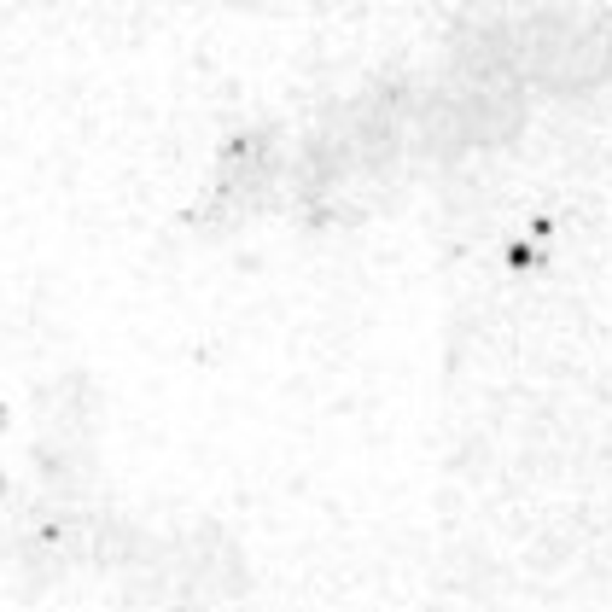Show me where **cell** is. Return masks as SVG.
Listing matches in <instances>:
<instances>
[{"label":"cell","instance_id":"cell-1","mask_svg":"<svg viewBox=\"0 0 612 612\" xmlns=\"http://www.w3.org/2000/svg\"><path fill=\"white\" fill-rule=\"evenodd\" d=\"M0 496H6V473H0Z\"/></svg>","mask_w":612,"mask_h":612}]
</instances>
